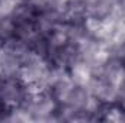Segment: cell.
<instances>
[{"mask_svg":"<svg viewBox=\"0 0 125 123\" xmlns=\"http://www.w3.org/2000/svg\"><path fill=\"white\" fill-rule=\"evenodd\" d=\"M16 36V22L12 15L0 16V44Z\"/></svg>","mask_w":125,"mask_h":123,"instance_id":"1","label":"cell"},{"mask_svg":"<svg viewBox=\"0 0 125 123\" xmlns=\"http://www.w3.org/2000/svg\"><path fill=\"white\" fill-rule=\"evenodd\" d=\"M9 113H10V109L0 100V122H4L6 117L9 116Z\"/></svg>","mask_w":125,"mask_h":123,"instance_id":"2","label":"cell"}]
</instances>
